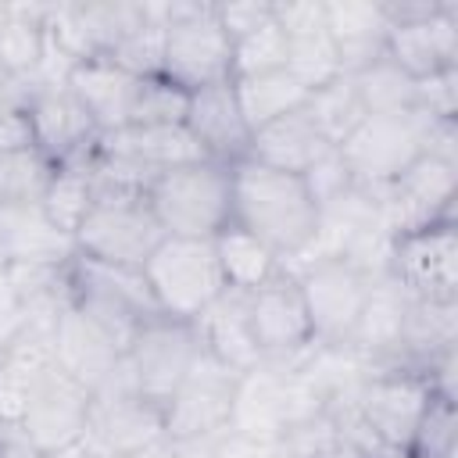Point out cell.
Listing matches in <instances>:
<instances>
[{
    "label": "cell",
    "instance_id": "obj_1",
    "mask_svg": "<svg viewBox=\"0 0 458 458\" xmlns=\"http://www.w3.org/2000/svg\"><path fill=\"white\" fill-rule=\"evenodd\" d=\"M233 222L293 265L318 233V204L301 175L243 157L233 165Z\"/></svg>",
    "mask_w": 458,
    "mask_h": 458
},
{
    "label": "cell",
    "instance_id": "obj_2",
    "mask_svg": "<svg viewBox=\"0 0 458 458\" xmlns=\"http://www.w3.org/2000/svg\"><path fill=\"white\" fill-rule=\"evenodd\" d=\"M147 204L165 236L215 240L233 222V165L190 161L154 175Z\"/></svg>",
    "mask_w": 458,
    "mask_h": 458
},
{
    "label": "cell",
    "instance_id": "obj_3",
    "mask_svg": "<svg viewBox=\"0 0 458 458\" xmlns=\"http://www.w3.org/2000/svg\"><path fill=\"white\" fill-rule=\"evenodd\" d=\"M437 118L422 114L419 107L390 111V114H365L361 125L336 147L347 161L354 186L379 197L411 161L429 150Z\"/></svg>",
    "mask_w": 458,
    "mask_h": 458
},
{
    "label": "cell",
    "instance_id": "obj_4",
    "mask_svg": "<svg viewBox=\"0 0 458 458\" xmlns=\"http://www.w3.org/2000/svg\"><path fill=\"white\" fill-rule=\"evenodd\" d=\"M68 301L100 329H107L122 344V351L147 322L161 315L140 268L107 265L82 254H75L68 265Z\"/></svg>",
    "mask_w": 458,
    "mask_h": 458
},
{
    "label": "cell",
    "instance_id": "obj_5",
    "mask_svg": "<svg viewBox=\"0 0 458 458\" xmlns=\"http://www.w3.org/2000/svg\"><path fill=\"white\" fill-rule=\"evenodd\" d=\"M150 297L165 318L197 322L204 308L225 290L215 243L190 236H165L140 265Z\"/></svg>",
    "mask_w": 458,
    "mask_h": 458
},
{
    "label": "cell",
    "instance_id": "obj_6",
    "mask_svg": "<svg viewBox=\"0 0 458 458\" xmlns=\"http://www.w3.org/2000/svg\"><path fill=\"white\" fill-rule=\"evenodd\" d=\"M161 75L190 93L233 79V43L215 18V0H165Z\"/></svg>",
    "mask_w": 458,
    "mask_h": 458
},
{
    "label": "cell",
    "instance_id": "obj_7",
    "mask_svg": "<svg viewBox=\"0 0 458 458\" xmlns=\"http://www.w3.org/2000/svg\"><path fill=\"white\" fill-rule=\"evenodd\" d=\"M318 394L308 386V379L279 361H261L258 369L243 372L233 397L229 429L261 437V440H283L293 426L322 415Z\"/></svg>",
    "mask_w": 458,
    "mask_h": 458
},
{
    "label": "cell",
    "instance_id": "obj_8",
    "mask_svg": "<svg viewBox=\"0 0 458 458\" xmlns=\"http://www.w3.org/2000/svg\"><path fill=\"white\" fill-rule=\"evenodd\" d=\"M161 437H165V408H157L136 390V379L122 354V361L104 376V383L89 390V415L82 440L100 458H122Z\"/></svg>",
    "mask_w": 458,
    "mask_h": 458
},
{
    "label": "cell",
    "instance_id": "obj_9",
    "mask_svg": "<svg viewBox=\"0 0 458 458\" xmlns=\"http://www.w3.org/2000/svg\"><path fill=\"white\" fill-rule=\"evenodd\" d=\"M386 57L411 79L458 68V0H383Z\"/></svg>",
    "mask_w": 458,
    "mask_h": 458
},
{
    "label": "cell",
    "instance_id": "obj_10",
    "mask_svg": "<svg viewBox=\"0 0 458 458\" xmlns=\"http://www.w3.org/2000/svg\"><path fill=\"white\" fill-rule=\"evenodd\" d=\"M165 240L147 197H100L75 229V254L140 268L147 254Z\"/></svg>",
    "mask_w": 458,
    "mask_h": 458
},
{
    "label": "cell",
    "instance_id": "obj_11",
    "mask_svg": "<svg viewBox=\"0 0 458 458\" xmlns=\"http://www.w3.org/2000/svg\"><path fill=\"white\" fill-rule=\"evenodd\" d=\"M386 276L411 297L458 301V218L397 233L390 240Z\"/></svg>",
    "mask_w": 458,
    "mask_h": 458
},
{
    "label": "cell",
    "instance_id": "obj_12",
    "mask_svg": "<svg viewBox=\"0 0 458 458\" xmlns=\"http://www.w3.org/2000/svg\"><path fill=\"white\" fill-rule=\"evenodd\" d=\"M433 401L429 379L411 365H376L365 372L354 404L372 433L386 444L404 451Z\"/></svg>",
    "mask_w": 458,
    "mask_h": 458
},
{
    "label": "cell",
    "instance_id": "obj_13",
    "mask_svg": "<svg viewBox=\"0 0 458 458\" xmlns=\"http://www.w3.org/2000/svg\"><path fill=\"white\" fill-rule=\"evenodd\" d=\"M293 276L304 293L315 344H347L369 297L372 276H365L347 258H322L293 268Z\"/></svg>",
    "mask_w": 458,
    "mask_h": 458
},
{
    "label": "cell",
    "instance_id": "obj_14",
    "mask_svg": "<svg viewBox=\"0 0 458 458\" xmlns=\"http://www.w3.org/2000/svg\"><path fill=\"white\" fill-rule=\"evenodd\" d=\"M21 111L32 129V147L50 165H82L97 154L100 132L64 82H50L32 72V89Z\"/></svg>",
    "mask_w": 458,
    "mask_h": 458
},
{
    "label": "cell",
    "instance_id": "obj_15",
    "mask_svg": "<svg viewBox=\"0 0 458 458\" xmlns=\"http://www.w3.org/2000/svg\"><path fill=\"white\" fill-rule=\"evenodd\" d=\"M240 376L243 372L222 365L200 347L190 372L182 376V383L165 404V437L182 440V437H211V433L229 429Z\"/></svg>",
    "mask_w": 458,
    "mask_h": 458
},
{
    "label": "cell",
    "instance_id": "obj_16",
    "mask_svg": "<svg viewBox=\"0 0 458 458\" xmlns=\"http://www.w3.org/2000/svg\"><path fill=\"white\" fill-rule=\"evenodd\" d=\"M247 315L265 361H279L293 369L315 347L304 293L297 286V276L286 265L254 293H247Z\"/></svg>",
    "mask_w": 458,
    "mask_h": 458
},
{
    "label": "cell",
    "instance_id": "obj_17",
    "mask_svg": "<svg viewBox=\"0 0 458 458\" xmlns=\"http://www.w3.org/2000/svg\"><path fill=\"white\" fill-rule=\"evenodd\" d=\"M454 197H458V161L426 150L379 193L383 222L390 236H397L408 229H422L429 222L454 218Z\"/></svg>",
    "mask_w": 458,
    "mask_h": 458
},
{
    "label": "cell",
    "instance_id": "obj_18",
    "mask_svg": "<svg viewBox=\"0 0 458 458\" xmlns=\"http://www.w3.org/2000/svg\"><path fill=\"white\" fill-rule=\"evenodd\" d=\"M197 354H200L197 326L157 315L125 347V365L136 379V390L157 408H165Z\"/></svg>",
    "mask_w": 458,
    "mask_h": 458
},
{
    "label": "cell",
    "instance_id": "obj_19",
    "mask_svg": "<svg viewBox=\"0 0 458 458\" xmlns=\"http://www.w3.org/2000/svg\"><path fill=\"white\" fill-rule=\"evenodd\" d=\"M182 125L197 140L204 157L222 161V165H236V161L247 157L250 129H247V122L240 114V104H236V93H233V79L193 89Z\"/></svg>",
    "mask_w": 458,
    "mask_h": 458
},
{
    "label": "cell",
    "instance_id": "obj_20",
    "mask_svg": "<svg viewBox=\"0 0 458 458\" xmlns=\"http://www.w3.org/2000/svg\"><path fill=\"white\" fill-rule=\"evenodd\" d=\"M86 415H89V390L54 365V372L36 390L29 411L21 415V429L47 454V451H57V447L82 440Z\"/></svg>",
    "mask_w": 458,
    "mask_h": 458
},
{
    "label": "cell",
    "instance_id": "obj_21",
    "mask_svg": "<svg viewBox=\"0 0 458 458\" xmlns=\"http://www.w3.org/2000/svg\"><path fill=\"white\" fill-rule=\"evenodd\" d=\"M72 97L79 100V107L89 114L93 129L100 136L107 132H118L129 125V114H132V97H136V86L140 79L125 68H118L111 57H89V61H79L72 72H68V82Z\"/></svg>",
    "mask_w": 458,
    "mask_h": 458
},
{
    "label": "cell",
    "instance_id": "obj_22",
    "mask_svg": "<svg viewBox=\"0 0 458 458\" xmlns=\"http://www.w3.org/2000/svg\"><path fill=\"white\" fill-rule=\"evenodd\" d=\"M122 344L100 329L89 315H82L79 308H64L54 329V365L72 376L75 383H82L86 390L100 386L104 376L122 361Z\"/></svg>",
    "mask_w": 458,
    "mask_h": 458
},
{
    "label": "cell",
    "instance_id": "obj_23",
    "mask_svg": "<svg viewBox=\"0 0 458 458\" xmlns=\"http://www.w3.org/2000/svg\"><path fill=\"white\" fill-rule=\"evenodd\" d=\"M408 290L390 279L379 276L369 286V297L361 304V315L351 329L347 347L358 351L369 369L376 365H401V329H404V311H408Z\"/></svg>",
    "mask_w": 458,
    "mask_h": 458
},
{
    "label": "cell",
    "instance_id": "obj_24",
    "mask_svg": "<svg viewBox=\"0 0 458 458\" xmlns=\"http://www.w3.org/2000/svg\"><path fill=\"white\" fill-rule=\"evenodd\" d=\"M326 32L336 47L340 72L354 75L386 54L390 14L383 0H326Z\"/></svg>",
    "mask_w": 458,
    "mask_h": 458
},
{
    "label": "cell",
    "instance_id": "obj_25",
    "mask_svg": "<svg viewBox=\"0 0 458 458\" xmlns=\"http://www.w3.org/2000/svg\"><path fill=\"white\" fill-rule=\"evenodd\" d=\"M197 326V336H200V347L218 358L222 365L236 369V372H250L265 361L258 340H254V329H250V315H247V293L240 290H222L208 308L204 315L193 322Z\"/></svg>",
    "mask_w": 458,
    "mask_h": 458
},
{
    "label": "cell",
    "instance_id": "obj_26",
    "mask_svg": "<svg viewBox=\"0 0 458 458\" xmlns=\"http://www.w3.org/2000/svg\"><path fill=\"white\" fill-rule=\"evenodd\" d=\"M0 254L11 261L64 268L75 258V236L61 233L39 204H0Z\"/></svg>",
    "mask_w": 458,
    "mask_h": 458
},
{
    "label": "cell",
    "instance_id": "obj_27",
    "mask_svg": "<svg viewBox=\"0 0 458 458\" xmlns=\"http://www.w3.org/2000/svg\"><path fill=\"white\" fill-rule=\"evenodd\" d=\"M97 147L104 154H114V157L140 165L150 175H161V172L190 165V161H204V150L186 132V125H125L118 132L100 136Z\"/></svg>",
    "mask_w": 458,
    "mask_h": 458
},
{
    "label": "cell",
    "instance_id": "obj_28",
    "mask_svg": "<svg viewBox=\"0 0 458 458\" xmlns=\"http://www.w3.org/2000/svg\"><path fill=\"white\" fill-rule=\"evenodd\" d=\"M333 150V143L315 129V122L301 111H290L268 125H261L258 132H250V147L247 157L279 172H293L304 175L318 157H326Z\"/></svg>",
    "mask_w": 458,
    "mask_h": 458
},
{
    "label": "cell",
    "instance_id": "obj_29",
    "mask_svg": "<svg viewBox=\"0 0 458 458\" xmlns=\"http://www.w3.org/2000/svg\"><path fill=\"white\" fill-rule=\"evenodd\" d=\"M54 372V336L25 329L0 354V422H21L36 390Z\"/></svg>",
    "mask_w": 458,
    "mask_h": 458
},
{
    "label": "cell",
    "instance_id": "obj_30",
    "mask_svg": "<svg viewBox=\"0 0 458 458\" xmlns=\"http://www.w3.org/2000/svg\"><path fill=\"white\" fill-rule=\"evenodd\" d=\"M454 344H458V301L408 297L404 329H401V365L426 372L429 361L454 351Z\"/></svg>",
    "mask_w": 458,
    "mask_h": 458
},
{
    "label": "cell",
    "instance_id": "obj_31",
    "mask_svg": "<svg viewBox=\"0 0 458 458\" xmlns=\"http://www.w3.org/2000/svg\"><path fill=\"white\" fill-rule=\"evenodd\" d=\"M211 243H215V258H218L225 290L254 293L261 283H268V279L283 268L279 254H276L268 243H261L254 233L240 229L236 222H229Z\"/></svg>",
    "mask_w": 458,
    "mask_h": 458
},
{
    "label": "cell",
    "instance_id": "obj_32",
    "mask_svg": "<svg viewBox=\"0 0 458 458\" xmlns=\"http://www.w3.org/2000/svg\"><path fill=\"white\" fill-rule=\"evenodd\" d=\"M233 93H236L240 114H243V122H247L250 132H258L261 125L290 114V111H301L304 100H308V89L286 68L233 79Z\"/></svg>",
    "mask_w": 458,
    "mask_h": 458
},
{
    "label": "cell",
    "instance_id": "obj_33",
    "mask_svg": "<svg viewBox=\"0 0 458 458\" xmlns=\"http://www.w3.org/2000/svg\"><path fill=\"white\" fill-rule=\"evenodd\" d=\"M43 0H7V18L0 25V68L7 75H32L43 64Z\"/></svg>",
    "mask_w": 458,
    "mask_h": 458
},
{
    "label": "cell",
    "instance_id": "obj_34",
    "mask_svg": "<svg viewBox=\"0 0 458 458\" xmlns=\"http://www.w3.org/2000/svg\"><path fill=\"white\" fill-rule=\"evenodd\" d=\"M89 161L82 165H54V175L39 197V211L68 236H75V229L82 225V218L93 208V179H89Z\"/></svg>",
    "mask_w": 458,
    "mask_h": 458
},
{
    "label": "cell",
    "instance_id": "obj_35",
    "mask_svg": "<svg viewBox=\"0 0 458 458\" xmlns=\"http://www.w3.org/2000/svg\"><path fill=\"white\" fill-rule=\"evenodd\" d=\"M304 114L315 122V129H318L333 147H340V143L361 125L365 107H361V100H358V93H354L351 75H340V79H333V82H326V86H318V89L308 93Z\"/></svg>",
    "mask_w": 458,
    "mask_h": 458
},
{
    "label": "cell",
    "instance_id": "obj_36",
    "mask_svg": "<svg viewBox=\"0 0 458 458\" xmlns=\"http://www.w3.org/2000/svg\"><path fill=\"white\" fill-rule=\"evenodd\" d=\"M351 82H354V93L365 114H390V111L415 107V79L404 75L386 54L365 64L361 72H354Z\"/></svg>",
    "mask_w": 458,
    "mask_h": 458
},
{
    "label": "cell",
    "instance_id": "obj_37",
    "mask_svg": "<svg viewBox=\"0 0 458 458\" xmlns=\"http://www.w3.org/2000/svg\"><path fill=\"white\" fill-rule=\"evenodd\" d=\"M107 57L118 68L132 72L136 79L161 75V64H165V0H147V21L140 29H132Z\"/></svg>",
    "mask_w": 458,
    "mask_h": 458
},
{
    "label": "cell",
    "instance_id": "obj_38",
    "mask_svg": "<svg viewBox=\"0 0 458 458\" xmlns=\"http://www.w3.org/2000/svg\"><path fill=\"white\" fill-rule=\"evenodd\" d=\"M54 165L36 150H0V204H39Z\"/></svg>",
    "mask_w": 458,
    "mask_h": 458
},
{
    "label": "cell",
    "instance_id": "obj_39",
    "mask_svg": "<svg viewBox=\"0 0 458 458\" xmlns=\"http://www.w3.org/2000/svg\"><path fill=\"white\" fill-rule=\"evenodd\" d=\"M190 107V89L165 75H147L136 86L129 125H182Z\"/></svg>",
    "mask_w": 458,
    "mask_h": 458
},
{
    "label": "cell",
    "instance_id": "obj_40",
    "mask_svg": "<svg viewBox=\"0 0 458 458\" xmlns=\"http://www.w3.org/2000/svg\"><path fill=\"white\" fill-rule=\"evenodd\" d=\"M454 451H458V404L454 397L433 394L404 454L408 458H454Z\"/></svg>",
    "mask_w": 458,
    "mask_h": 458
},
{
    "label": "cell",
    "instance_id": "obj_41",
    "mask_svg": "<svg viewBox=\"0 0 458 458\" xmlns=\"http://www.w3.org/2000/svg\"><path fill=\"white\" fill-rule=\"evenodd\" d=\"M286 72L311 93L333 79H340V57H336V47L329 39V32H315V36H301V39H290V50H286Z\"/></svg>",
    "mask_w": 458,
    "mask_h": 458
},
{
    "label": "cell",
    "instance_id": "obj_42",
    "mask_svg": "<svg viewBox=\"0 0 458 458\" xmlns=\"http://www.w3.org/2000/svg\"><path fill=\"white\" fill-rule=\"evenodd\" d=\"M286 50H290L286 32L276 25V18L265 21L261 29H254L233 43V79L286 68Z\"/></svg>",
    "mask_w": 458,
    "mask_h": 458
},
{
    "label": "cell",
    "instance_id": "obj_43",
    "mask_svg": "<svg viewBox=\"0 0 458 458\" xmlns=\"http://www.w3.org/2000/svg\"><path fill=\"white\" fill-rule=\"evenodd\" d=\"M301 179H304L311 200L318 204V211H322L326 204H333V200H340V197H347V193L354 190V175H351V168H347V161L340 157L336 147H333L326 157H318Z\"/></svg>",
    "mask_w": 458,
    "mask_h": 458
},
{
    "label": "cell",
    "instance_id": "obj_44",
    "mask_svg": "<svg viewBox=\"0 0 458 458\" xmlns=\"http://www.w3.org/2000/svg\"><path fill=\"white\" fill-rule=\"evenodd\" d=\"M415 107L437 122H458V68L415 79Z\"/></svg>",
    "mask_w": 458,
    "mask_h": 458
},
{
    "label": "cell",
    "instance_id": "obj_45",
    "mask_svg": "<svg viewBox=\"0 0 458 458\" xmlns=\"http://www.w3.org/2000/svg\"><path fill=\"white\" fill-rule=\"evenodd\" d=\"M272 18L286 39L326 32V0H272Z\"/></svg>",
    "mask_w": 458,
    "mask_h": 458
},
{
    "label": "cell",
    "instance_id": "obj_46",
    "mask_svg": "<svg viewBox=\"0 0 458 458\" xmlns=\"http://www.w3.org/2000/svg\"><path fill=\"white\" fill-rule=\"evenodd\" d=\"M215 18L222 25V32L229 36V43H236L240 36L261 29L265 21H272V0H229V4H215Z\"/></svg>",
    "mask_w": 458,
    "mask_h": 458
},
{
    "label": "cell",
    "instance_id": "obj_47",
    "mask_svg": "<svg viewBox=\"0 0 458 458\" xmlns=\"http://www.w3.org/2000/svg\"><path fill=\"white\" fill-rule=\"evenodd\" d=\"M211 458H283V451H279V440H261V437H247L236 429H222L215 437Z\"/></svg>",
    "mask_w": 458,
    "mask_h": 458
},
{
    "label": "cell",
    "instance_id": "obj_48",
    "mask_svg": "<svg viewBox=\"0 0 458 458\" xmlns=\"http://www.w3.org/2000/svg\"><path fill=\"white\" fill-rule=\"evenodd\" d=\"M0 458H43V451L21 429V422H0Z\"/></svg>",
    "mask_w": 458,
    "mask_h": 458
},
{
    "label": "cell",
    "instance_id": "obj_49",
    "mask_svg": "<svg viewBox=\"0 0 458 458\" xmlns=\"http://www.w3.org/2000/svg\"><path fill=\"white\" fill-rule=\"evenodd\" d=\"M215 437H218V433H211V437H182V440H172L175 458H211V454H215Z\"/></svg>",
    "mask_w": 458,
    "mask_h": 458
},
{
    "label": "cell",
    "instance_id": "obj_50",
    "mask_svg": "<svg viewBox=\"0 0 458 458\" xmlns=\"http://www.w3.org/2000/svg\"><path fill=\"white\" fill-rule=\"evenodd\" d=\"M122 458H175V447H172L168 437H161V440H154V444H147V447H140V451H129V454H122Z\"/></svg>",
    "mask_w": 458,
    "mask_h": 458
},
{
    "label": "cell",
    "instance_id": "obj_51",
    "mask_svg": "<svg viewBox=\"0 0 458 458\" xmlns=\"http://www.w3.org/2000/svg\"><path fill=\"white\" fill-rule=\"evenodd\" d=\"M43 458H100L86 440H75V444H68V447H57V451H47Z\"/></svg>",
    "mask_w": 458,
    "mask_h": 458
},
{
    "label": "cell",
    "instance_id": "obj_52",
    "mask_svg": "<svg viewBox=\"0 0 458 458\" xmlns=\"http://www.w3.org/2000/svg\"><path fill=\"white\" fill-rule=\"evenodd\" d=\"M7 82H11V75L0 68V107H4V93H7Z\"/></svg>",
    "mask_w": 458,
    "mask_h": 458
},
{
    "label": "cell",
    "instance_id": "obj_53",
    "mask_svg": "<svg viewBox=\"0 0 458 458\" xmlns=\"http://www.w3.org/2000/svg\"><path fill=\"white\" fill-rule=\"evenodd\" d=\"M4 18H7V0H0V25H4Z\"/></svg>",
    "mask_w": 458,
    "mask_h": 458
}]
</instances>
